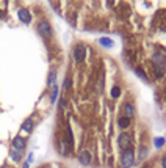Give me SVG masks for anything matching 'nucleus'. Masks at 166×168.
<instances>
[{"label":"nucleus","mask_w":166,"mask_h":168,"mask_svg":"<svg viewBox=\"0 0 166 168\" xmlns=\"http://www.w3.org/2000/svg\"><path fill=\"white\" fill-rule=\"evenodd\" d=\"M17 16H19L20 22H24V24H30L31 22V14H30L28 10H19Z\"/></svg>","instance_id":"obj_7"},{"label":"nucleus","mask_w":166,"mask_h":168,"mask_svg":"<svg viewBox=\"0 0 166 168\" xmlns=\"http://www.w3.org/2000/svg\"><path fill=\"white\" fill-rule=\"evenodd\" d=\"M33 127H35V123H33L31 118H27L24 121V124H22V131L27 132V134H31L33 132Z\"/></svg>","instance_id":"obj_9"},{"label":"nucleus","mask_w":166,"mask_h":168,"mask_svg":"<svg viewBox=\"0 0 166 168\" xmlns=\"http://www.w3.org/2000/svg\"><path fill=\"white\" fill-rule=\"evenodd\" d=\"M132 143H133V138H132V135L129 132H122L119 134L118 137V146L122 149V153L127 149H132Z\"/></svg>","instance_id":"obj_1"},{"label":"nucleus","mask_w":166,"mask_h":168,"mask_svg":"<svg viewBox=\"0 0 166 168\" xmlns=\"http://www.w3.org/2000/svg\"><path fill=\"white\" fill-rule=\"evenodd\" d=\"M154 143H155V148H162L165 145V138H155L154 140Z\"/></svg>","instance_id":"obj_16"},{"label":"nucleus","mask_w":166,"mask_h":168,"mask_svg":"<svg viewBox=\"0 0 166 168\" xmlns=\"http://www.w3.org/2000/svg\"><path fill=\"white\" fill-rule=\"evenodd\" d=\"M71 85H72V80H71V77H66V82H64V90H69L71 88Z\"/></svg>","instance_id":"obj_17"},{"label":"nucleus","mask_w":166,"mask_h":168,"mask_svg":"<svg viewBox=\"0 0 166 168\" xmlns=\"http://www.w3.org/2000/svg\"><path fill=\"white\" fill-rule=\"evenodd\" d=\"M0 18H2V10H0Z\"/></svg>","instance_id":"obj_19"},{"label":"nucleus","mask_w":166,"mask_h":168,"mask_svg":"<svg viewBox=\"0 0 166 168\" xmlns=\"http://www.w3.org/2000/svg\"><path fill=\"white\" fill-rule=\"evenodd\" d=\"M36 30H38V33H39L42 38H50L52 36V27H50V24H49L47 21H41L39 24H38Z\"/></svg>","instance_id":"obj_3"},{"label":"nucleus","mask_w":166,"mask_h":168,"mask_svg":"<svg viewBox=\"0 0 166 168\" xmlns=\"http://www.w3.org/2000/svg\"><path fill=\"white\" fill-rule=\"evenodd\" d=\"M110 96H111L113 99H118V98L121 96V88H119L118 85H114V87L111 88V91H110Z\"/></svg>","instance_id":"obj_13"},{"label":"nucleus","mask_w":166,"mask_h":168,"mask_svg":"<svg viewBox=\"0 0 166 168\" xmlns=\"http://www.w3.org/2000/svg\"><path fill=\"white\" fill-rule=\"evenodd\" d=\"M72 57H74V60L77 61V63H82L86 57V47L83 46V44H77V46L74 47V50H72Z\"/></svg>","instance_id":"obj_4"},{"label":"nucleus","mask_w":166,"mask_h":168,"mask_svg":"<svg viewBox=\"0 0 166 168\" xmlns=\"http://www.w3.org/2000/svg\"><path fill=\"white\" fill-rule=\"evenodd\" d=\"M122 110H124V116H127V118H133V115H135V107L132 105L130 102H127L122 105Z\"/></svg>","instance_id":"obj_8"},{"label":"nucleus","mask_w":166,"mask_h":168,"mask_svg":"<svg viewBox=\"0 0 166 168\" xmlns=\"http://www.w3.org/2000/svg\"><path fill=\"white\" fill-rule=\"evenodd\" d=\"M28 165H30V164H28V162H27V164H25L24 167H22V168H28Z\"/></svg>","instance_id":"obj_18"},{"label":"nucleus","mask_w":166,"mask_h":168,"mask_svg":"<svg viewBox=\"0 0 166 168\" xmlns=\"http://www.w3.org/2000/svg\"><path fill=\"white\" fill-rule=\"evenodd\" d=\"M135 164V151L133 149H127L121 154V165L122 168H130Z\"/></svg>","instance_id":"obj_2"},{"label":"nucleus","mask_w":166,"mask_h":168,"mask_svg":"<svg viewBox=\"0 0 166 168\" xmlns=\"http://www.w3.org/2000/svg\"><path fill=\"white\" fill-rule=\"evenodd\" d=\"M57 82V71H50V74L47 77V87H53Z\"/></svg>","instance_id":"obj_11"},{"label":"nucleus","mask_w":166,"mask_h":168,"mask_svg":"<svg viewBox=\"0 0 166 168\" xmlns=\"http://www.w3.org/2000/svg\"><path fill=\"white\" fill-rule=\"evenodd\" d=\"M77 157H79V162H80V164H82V165H85V167H88V165L91 164V160H92V156H91V153H90L88 149L80 151Z\"/></svg>","instance_id":"obj_5"},{"label":"nucleus","mask_w":166,"mask_h":168,"mask_svg":"<svg viewBox=\"0 0 166 168\" xmlns=\"http://www.w3.org/2000/svg\"><path fill=\"white\" fill-rule=\"evenodd\" d=\"M130 121H132L130 118H127V116L122 115V116H121V118L118 120V126H119L121 129H122V131H125V129L130 126Z\"/></svg>","instance_id":"obj_10"},{"label":"nucleus","mask_w":166,"mask_h":168,"mask_svg":"<svg viewBox=\"0 0 166 168\" xmlns=\"http://www.w3.org/2000/svg\"><path fill=\"white\" fill-rule=\"evenodd\" d=\"M2 168H8V167H7V165H3V167H2Z\"/></svg>","instance_id":"obj_20"},{"label":"nucleus","mask_w":166,"mask_h":168,"mask_svg":"<svg viewBox=\"0 0 166 168\" xmlns=\"http://www.w3.org/2000/svg\"><path fill=\"white\" fill-rule=\"evenodd\" d=\"M25 145H27L25 138H22V137H19V135H17V137H14V140H13V149L20 151V153H24Z\"/></svg>","instance_id":"obj_6"},{"label":"nucleus","mask_w":166,"mask_h":168,"mask_svg":"<svg viewBox=\"0 0 166 168\" xmlns=\"http://www.w3.org/2000/svg\"><path fill=\"white\" fill-rule=\"evenodd\" d=\"M99 44H100V46H103V47H113V41L111 40H108V38H100V40H99Z\"/></svg>","instance_id":"obj_14"},{"label":"nucleus","mask_w":166,"mask_h":168,"mask_svg":"<svg viewBox=\"0 0 166 168\" xmlns=\"http://www.w3.org/2000/svg\"><path fill=\"white\" fill-rule=\"evenodd\" d=\"M9 156H11V159H13L14 162H19L22 159V153H20V151H16V149H11Z\"/></svg>","instance_id":"obj_12"},{"label":"nucleus","mask_w":166,"mask_h":168,"mask_svg":"<svg viewBox=\"0 0 166 168\" xmlns=\"http://www.w3.org/2000/svg\"><path fill=\"white\" fill-rule=\"evenodd\" d=\"M57 98H58V85L55 83V85L52 87V96H50V102L53 104L55 101H57Z\"/></svg>","instance_id":"obj_15"}]
</instances>
